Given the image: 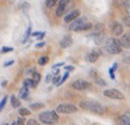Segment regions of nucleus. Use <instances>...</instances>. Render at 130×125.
Instances as JSON below:
<instances>
[{"label":"nucleus","mask_w":130,"mask_h":125,"mask_svg":"<svg viewBox=\"0 0 130 125\" xmlns=\"http://www.w3.org/2000/svg\"><path fill=\"white\" fill-rule=\"evenodd\" d=\"M79 106L82 107L83 110L89 112H93V113H96V114H104L105 112V108L101 103H99L98 101H92V100H88V101H81L79 102Z\"/></svg>","instance_id":"nucleus-1"},{"label":"nucleus","mask_w":130,"mask_h":125,"mask_svg":"<svg viewBox=\"0 0 130 125\" xmlns=\"http://www.w3.org/2000/svg\"><path fill=\"white\" fill-rule=\"evenodd\" d=\"M105 48L111 54H119V53H122V49H123V47L121 45V41L117 40L116 37L106 39V41H105Z\"/></svg>","instance_id":"nucleus-2"},{"label":"nucleus","mask_w":130,"mask_h":125,"mask_svg":"<svg viewBox=\"0 0 130 125\" xmlns=\"http://www.w3.org/2000/svg\"><path fill=\"white\" fill-rule=\"evenodd\" d=\"M39 119L41 120V123L47 125H54L56 123L59 121V116L56 111H46L40 113Z\"/></svg>","instance_id":"nucleus-3"},{"label":"nucleus","mask_w":130,"mask_h":125,"mask_svg":"<svg viewBox=\"0 0 130 125\" xmlns=\"http://www.w3.org/2000/svg\"><path fill=\"white\" fill-rule=\"evenodd\" d=\"M77 112V107L72 103H61L57 107V113H64V114H71Z\"/></svg>","instance_id":"nucleus-4"},{"label":"nucleus","mask_w":130,"mask_h":125,"mask_svg":"<svg viewBox=\"0 0 130 125\" xmlns=\"http://www.w3.org/2000/svg\"><path fill=\"white\" fill-rule=\"evenodd\" d=\"M104 95L108 99H113V100H124L125 99L124 94L119 92L118 89H106L104 92Z\"/></svg>","instance_id":"nucleus-5"},{"label":"nucleus","mask_w":130,"mask_h":125,"mask_svg":"<svg viewBox=\"0 0 130 125\" xmlns=\"http://www.w3.org/2000/svg\"><path fill=\"white\" fill-rule=\"evenodd\" d=\"M72 88L76 90H84V89H89L90 88V83L86 79H76L72 82Z\"/></svg>","instance_id":"nucleus-6"},{"label":"nucleus","mask_w":130,"mask_h":125,"mask_svg":"<svg viewBox=\"0 0 130 125\" xmlns=\"http://www.w3.org/2000/svg\"><path fill=\"white\" fill-rule=\"evenodd\" d=\"M123 24H121L119 22H112L111 23V31L113 35L116 36H119L123 34Z\"/></svg>","instance_id":"nucleus-7"},{"label":"nucleus","mask_w":130,"mask_h":125,"mask_svg":"<svg viewBox=\"0 0 130 125\" xmlns=\"http://www.w3.org/2000/svg\"><path fill=\"white\" fill-rule=\"evenodd\" d=\"M87 22V18L86 17H78V18H76L75 21H72L71 22V25H70V30H74V31H76L77 30V28L78 27H81L83 23H86Z\"/></svg>","instance_id":"nucleus-8"},{"label":"nucleus","mask_w":130,"mask_h":125,"mask_svg":"<svg viewBox=\"0 0 130 125\" xmlns=\"http://www.w3.org/2000/svg\"><path fill=\"white\" fill-rule=\"evenodd\" d=\"M100 56H101V51H100V49H94V51H92L88 56H87L86 59H87L88 63H95V61L99 59Z\"/></svg>","instance_id":"nucleus-9"},{"label":"nucleus","mask_w":130,"mask_h":125,"mask_svg":"<svg viewBox=\"0 0 130 125\" xmlns=\"http://www.w3.org/2000/svg\"><path fill=\"white\" fill-rule=\"evenodd\" d=\"M121 45H122V47L123 48H130V32H123V35H122V37H121Z\"/></svg>","instance_id":"nucleus-10"},{"label":"nucleus","mask_w":130,"mask_h":125,"mask_svg":"<svg viewBox=\"0 0 130 125\" xmlns=\"http://www.w3.org/2000/svg\"><path fill=\"white\" fill-rule=\"evenodd\" d=\"M79 17V11L78 10H74V11H71L70 13H68L66 16H65L64 21L66 22V23H71L72 21H75L76 18H78Z\"/></svg>","instance_id":"nucleus-11"},{"label":"nucleus","mask_w":130,"mask_h":125,"mask_svg":"<svg viewBox=\"0 0 130 125\" xmlns=\"http://www.w3.org/2000/svg\"><path fill=\"white\" fill-rule=\"evenodd\" d=\"M119 123L121 125H130V112H126L119 117Z\"/></svg>","instance_id":"nucleus-12"},{"label":"nucleus","mask_w":130,"mask_h":125,"mask_svg":"<svg viewBox=\"0 0 130 125\" xmlns=\"http://www.w3.org/2000/svg\"><path fill=\"white\" fill-rule=\"evenodd\" d=\"M71 43H72V39H71V36H64L60 41V47L61 48H68V47L71 46Z\"/></svg>","instance_id":"nucleus-13"},{"label":"nucleus","mask_w":130,"mask_h":125,"mask_svg":"<svg viewBox=\"0 0 130 125\" xmlns=\"http://www.w3.org/2000/svg\"><path fill=\"white\" fill-rule=\"evenodd\" d=\"M92 27H93V24H92V23H89V22H86V23H83L82 25H81V27H78L76 31H84V30H88V29H90Z\"/></svg>","instance_id":"nucleus-14"},{"label":"nucleus","mask_w":130,"mask_h":125,"mask_svg":"<svg viewBox=\"0 0 130 125\" xmlns=\"http://www.w3.org/2000/svg\"><path fill=\"white\" fill-rule=\"evenodd\" d=\"M11 105H12L13 108H18V107L21 106V101H19L18 97H16L14 95H12V96H11Z\"/></svg>","instance_id":"nucleus-15"},{"label":"nucleus","mask_w":130,"mask_h":125,"mask_svg":"<svg viewBox=\"0 0 130 125\" xmlns=\"http://www.w3.org/2000/svg\"><path fill=\"white\" fill-rule=\"evenodd\" d=\"M43 103H41V102H39V103H31L30 105V110H32V111H36V110H41V108H43Z\"/></svg>","instance_id":"nucleus-16"},{"label":"nucleus","mask_w":130,"mask_h":125,"mask_svg":"<svg viewBox=\"0 0 130 125\" xmlns=\"http://www.w3.org/2000/svg\"><path fill=\"white\" fill-rule=\"evenodd\" d=\"M28 94H29L28 88H27V87H23V88L21 89V93H19V96L22 97V99H27V97H28Z\"/></svg>","instance_id":"nucleus-17"},{"label":"nucleus","mask_w":130,"mask_h":125,"mask_svg":"<svg viewBox=\"0 0 130 125\" xmlns=\"http://www.w3.org/2000/svg\"><path fill=\"white\" fill-rule=\"evenodd\" d=\"M37 84L32 81V79H25L24 81V87H27V88H30V87H36Z\"/></svg>","instance_id":"nucleus-18"},{"label":"nucleus","mask_w":130,"mask_h":125,"mask_svg":"<svg viewBox=\"0 0 130 125\" xmlns=\"http://www.w3.org/2000/svg\"><path fill=\"white\" fill-rule=\"evenodd\" d=\"M32 81H34V82H35V83H39V82H40V81H41V75L39 74V72H36V71H35V72H34V74H32Z\"/></svg>","instance_id":"nucleus-19"},{"label":"nucleus","mask_w":130,"mask_h":125,"mask_svg":"<svg viewBox=\"0 0 130 125\" xmlns=\"http://www.w3.org/2000/svg\"><path fill=\"white\" fill-rule=\"evenodd\" d=\"M37 63H39V65H41V66L46 65L47 63H48V57H41V58L37 60Z\"/></svg>","instance_id":"nucleus-20"},{"label":"nucleus","mask_w":130,"mask_h":125,"mask_svg":"<svg viewBox=\"0 0 130 125\" xmlns=\"http://www.w3.org/2000/svg\"><path fill=\"white\" fill-rule=\"evenodd\" d=\"M123 24L125 27H128V28H130V14H128V16H125L123 18Z\"/></svg>","instance_id":"nucleus-21"},{"label":"nucleus","mask_w":130,"mask_h":125,"mask_svg":"<svg viewBox=\"0 0 130 125\" xmlns=\"http://www.w3.org/2000/svg\"><path fill=\"white\" fill-rule=\"evenodd\" d=\"M19 114L23 117V116H29L30 114V111H29L28 108H21L19 110Z\"/></svg>","instance_id":"nucleus-22"},{"label":"nucleus","mask_w":130,"mask_h":125,"mask_svg":"<svg viewBox=\"0 0 130 125\" xmlns=\"http://www.w3.org/2000/svg\"><path fill=\"white\" fill-rule=\"evenodd\" d=\"M57 3H58V0H47L46 5H47V7H53Z\"/></svg>","instance_id":"nucleus-23"},{"label":"nucleus","mask_w":130,"mask_h":125,"mask_svg":"<svg viewBox=\"0 0 130 125\" xmlns=\"http://www.w3.org/2000/svg\"><path fill=\"white\" fill-rule=\"evenodd\" d=\"M68 77H69V74L66 72V74H65L64 76H63V77H61V78H60V81L58 82V84H57V85H60V84H63V83H64V82H65V81L68 79Z\"/></svg>","instance_id":"nucleus-24"},{"label":"nucleus","mask_w":130,"mask_h":125,"mask_svg":"<svg viewBox=\"0 0 130 125\" xmlns=\"http://www.w3.org/2000/svg\"><path fill=\"white\" fill-rule=\"evenodd\" d=\"M6 101H7V96H4V97H3V100L0 101V111H1V110H3V108L5 107V105H6Z\"/></svg>","instance_id":"nucleus-25"},{"label":"nucleus","mask_w":130,"mask_h":125,"mask_svg":"<svg viewBox=\"0 0 130 125\" xmlns=\"http://www.w3.org/2000/svg\"><path fill=\"white\" fill-rule=\"evenodd\" d=\"M95 82H96V84H99V85H102V87H104V85H106V82H105L104 79L99 78V77H96V78H95Z\"/></svg>","instance_id":"nucleus-26"},{"label":"nucleus","mask_w":130,"mask_h":125,"mask_svg":"<svg viewBox=\"0 0 130 125\" xmlns=\"http://www.w3.org/2000/svg\"><path fill=\"white\" fill-rule=\"evenodd\" d=\"M27 125H41V124L37 120H35V119H29V120L27 121Z\"/></svg>","instance_id":"nucleus-27"},{"label":"nucleus","mask_w":130,"mask_h":125,"mask_svg":"<svg viewBox=\"0 0 130 125\" xmlns=\"http://www.w3.org/2000/svg\"><path fill=\"white\" fill-rule=\"evenodd\" d=\"M124 7H125L126 12L130 14V0H126L125 3H124Z\"/></svg>","instance_id":"nucleus-28"},{"label":"nucleus","mask_w":130,"mask_h":125,"mask_svg":"<svg viewBox=\"0 0 130 125\" xmlns=\"http://www.w3.org/2000/svg\"><path fill=\"white\" fill-rule=\"evenodd\" d=\"M13 51V48H11V47H3L1 48V53H6V52H12Z\"/></svg>","instance_id":"nucleus-29"},{"label":"nucleus","mask_w":130,"mask_h":125,"mask_svg":"<svg viewBox=\"0 0 130 125\" xmlns=\"http://www.w3.org/2000/svg\"><path fill=\"white\" fill-rule=\"evenodd\" d=\"M24 120H25L24 118H18L16 123H17V125H24V124H25V121H24Z\"/></svg>","instance_id":"nucleus-30"},{"label":"nucleus","mask_w":130,"mask_h":125,"mask_svg":"<svg viewBox=\"0 0 130 125\" xmlns=\"http://www.w3.org/2000/svg\"><path fill=\"white\" fill-rule=\"evenodd\" d=\"M30 31H31V28L29 27V28H28V30H27V32H25V36H24V41H25V40L28 39V36H29V35H30Z\"/></svg>","instance_id":"nucleus-31"},{"label":"nucleus","mask_w":130,"mask_h":125,"mask_svg":"<svg viewBox=\"0 0 130 125\" xmlns=\"http://www.w3.org/2000/svg\"><path fill=\"white\" fill-rule=\"evenodd\" d=\"M60 81V78H59V76H58V74L56 75V77H53V83H56V84H58V82Z\"/></svg>","instance_id":"nucleus-32"},{"label":"nucleus","mask_w":130,"mask_h":125,"mask_svg":"<svg viewBox=\"0 0 130 125\" xmlns=\"http://www.w3.org/2000/svg\"><path fill=\"white\" fill-rule=\"evenodd\" d=\"M108 72H110V77H111L112 79H115V71H113L112 69H110L108 70Z\"/></svg>","instance_id":"nucleus-33"},{"label":"nucleus","mask_w":130,"mask_h":125,"mask_svg":"<svg viewBox=\"0 0 130 125\" xmlns=\"http://www.w3.org/2000/svg\"><path fill=\"white\" fill-rule=\"evenodd\" d=\"M13 63H14L13 60H10V61H7V63H5V64H4V66H5V67H6V66H10V65H12V64H13Z\"/></svg>","instance_id":"nucleus-34"},{"label":"nucleus","mask_w":130,"mask_h":125,"mask_svg":"<svg viewBox=\"0 0 130 125\" xmlns=\"http://www.w3.org/2000/svg\"><path fill=\"white\" fill-rule=\"evenodd\" d=\"M64 69L66 70V71H72V70H74V66H65Z\"/></svg>","instance_id":"nucleus-35"},{"label":"nucleus","mask_w":130,"mask_h":125,"mask_svg":"<svg viewBox=\"0 0 130 125\" xmlns=\"http://www.w3.org/2000/svg\"><path fill=\"white\" fill-rule=\"evenodd\" d=\"M43 46H45V42H40V43H37L36 45L37 48H41V47H43Z\"/></svg>","instance_id":"nucleus-36"},{"label":"nucleus","mask_w":130,"mask_h":125,"mask_svg":"<svg viewBox=\"0 0 130 125\" xmlns=\"http://www.w3.org/2000/svg\"><path fill=\"white\" fill-rule=\"evenodd\" d=\"M6 84H7L6 82H3V83H1V85H3V87H6Z\"/></svg>","instance_id":"nucleus-37"},{"label":"nucleus","mask_w":130,"mask_h":125,"mask_svg":"<svg viewBox=\"0 0 130 125\" xmlns=\"http://www.w3.org/2000/svg\"><path fill=\"white\" fill-rule=\"evenodd\" d=\"M11 125H17V123H16V121H14V123H12V124Z\"/></svg>","instance_id":"nucleus-38"},{"label":"nucleus","mask_w":130,"mask_h":125,"mask_svg":"<svg viewBox=\"0 0 130 125\" xmlns=\"http://www.w3.org/2000/svg\"><path fill=\"white\" fill-rule=\"evenodd\" d=\"M6 125H7V124H6Z\"/></svg>","instance_id":"nucleus-39"}]
</instances>
